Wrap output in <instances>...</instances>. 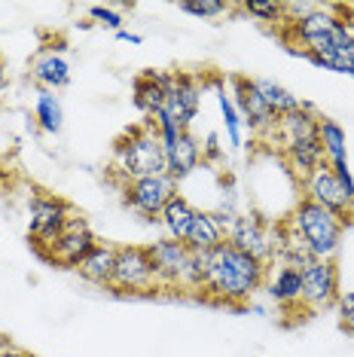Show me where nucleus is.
I'll return each mask as SVG.
<instances>
[{"instance_id":"nucleus-1","label":"nucleus","mask_w":354,"mask_h":357,"mask_svg":"<svg viewBox=\"0 0 354 357\" xmlns=\"http://www.w3.org/2000/svg\"><path fill=\"white\" fill-rule=\"evenodd\" d=\"M266 281V266L263 259H256L245 250L232 248L229 241H223L220 248H214L208 254L205 263V281L199 294L214 299V303L226 305H241L245 299L254 296V290H260Z\"/></svg>"},{"instance_id":"nucleus-2","label":"nucleus","mask_w":354,"mask_h":357,"mask_svg":"<svg viewBox=\"0 0 354 357\" xmlns=\"http://www.w3.org/2000/svg\"><path fill=\"white\" fill-rule=\"evenodd\" d=\"M339 6H324V10H311L302 19H287L291 25V43L300 46V52L311 64L330 55L339 43L354 37V28L345 19L336 15Z\"/></svg>"},{"instance_id":"nucleus-3","label":"nucleus","mask_w":354,"mask_h":357,"mask_svg":"<svg viewBox=\"0 0 354 357\" xmlns=\"http://www.w3.org/2000/svg\"><path fill=\"white\" fill-rule=\"evenodd\" d=\"M116 168L125 181L168 174L165 147H162V141H159L156 128H150V126L132 128L125 141L116 144Z\"/></svg>"},{"instance_id":"nucleus-4","label":"nucleus","mask_w":354,"mask_h":357,"mask_svg":"<svg viewBox=\"0 0 354 357\" xmlns=\"http://www.w3.org/2000/svg\"><path fill=\"white\" fill-rule=\"evenodd\" d=\"M293 226H296L300 238L305 241V248H309V254L315 259H333V254L339 250L345 226L339 223V217L330 214L327 208L302 199L293 211Z\"/></svg>"},{"instance_id":"nucleus-5","label":"nucleus","mask_w":354,"mask_h":357,"mask_svg":"<svg viewBox=\"0 0 354 357\" xmlns=\"http://www.w3.org/2000/svg\"><path fill=\"white\" fill-rule=\"evenodd\" d=\"M156 284H159V275H156V266H153L147 248L116 250V266H114L110 287L123 290V294H150V290H156Z\"/></svg>"},{"instance_id":"nucleus-6","label":"nucleus","mask_w":354,"mask_h":357,"mask_svg":"<svg viewBox=\"0 0 354 357\" xmlns=\"http://www.w3.org/2000/svg\"><path fill=\"white\" fill-rule=\"evenodd\" d=\"M305 199L315 202V205L327 208L330 214L339 217V223H354V202L345 196L339 177L333 174V168L330 165H321L315 174L305 181Z\"/></svg>"},{"instance_id":"nucleus-7","label":"nucleus","mask_w":354,"mask_h":357,"mask_svg":"<svg viewBox=\"0 0 354 357\" xmlns=\"http://www.w3.org/2000/svg\"><path fill=\"white\" fill-rule=\"evenodd\" d=\"M92 250H95L92 229L86 226L83 217H70L68 226H64V232L43 250V257L52 259V263H59V266H68V269H79V263H83Z\"/></svg>"},{"instance_id":"nucleus-8","label":"nucleus","mask_w":354,"mask_h":357,"mask_svg":"<svg viewBox=\"0 0 354 357\" xmlns=\"http://www.w3.org/2000/svg\"><path fill=\"white\" fill-rule=\"evenodd\" d=\"M68 220H70V214H68V205H64V202L46 199V196H37L34 202H31V226H28V235H31V241L37 245L40 254H43V250L64 232Z\"/></svg>"},{"instance_id":"nucleus-9","label":"nucleus","mask_w":354,"mask_h":357,"mask_svg":"<svg viewBox=\"0 0 354 357\" xmlns=\"http://www.w3.org/2000/svg\"><path fill=\"white\" fill-rule=\"evenodd\" d=\"M177 196L174 181L168 174L162 177H141V181H128L125 183V202L144 217H162L165 205Z\"/></svg>"},{"instance_id":"nucleus-10","label":"nucleus","mask_w":354,"mask_h":357,"mask_svg":"<svg viewBox=\"0 0 354 357\" xmlns=\"http://www.w3.org/2000/svg\"><path fill=\"white\" fill-rule=\"evenodd\" d=\"M302 272V303L311 308H327L339 299V272L333 259H311Z\"/></svg>"},{"instance_id":"nucleus-11","label":"nucleus","mask_w":354,"mask_h":357,"mask_svg":"<svg viewBox=\"0 0 354 357\" xmlns=\"http://www.w3.org/2000/svg\"><path fill=\"white\" fill-rule=\"evenodd\" d=\"M199 83L192 77H183V74H174L171 77V86L165 92V113L174 119V126L180 132H190V123L196 119V110H199Z\"/></svg>"},{"instance_id":"nucleus-12","label":"nucleus","mask_w":354,"mask_h":357,"mask_svg":"<svg viewBox=\"0 0 354 357\" xmlns=\"http://www.w3.org/2000/svg\"><path fill=\"white\" fill-rule=\"evenodd\" d=\"M232 86H236V107L241 110L245 123L254 128V132H272L278 123V116L266 107V101L260 98L256 92L254 79H245V77H232Z\"/></svg>"},{"instance_id":"nucleus-13","label":"nucleus","mask_w":354,"mask_h":357,"mask_svg":"<svg viewBox=\"0 0 354 357\" xmlns=\"http://www.w3.org/2000/svg\"><path fill=\"white\" fill-rule=\"evenodd\" d=\"M147 254L153 259V266H156L159 284H180L183 269H187L192 250L183 245V241L165 238V241H156V245H150Z\"/></svg>"},{"instance_id":"nucleus-14","label":"nucleus","mask_w":354,"mask_h":357,"mask_svg":"<svg viewBox=\"0 0 354 357\" xmlns=\"http://www.w3.org/2000/svg\"><path fill=\"white\" fill-rule=\"evenodd\" d=\"M229 245L245 250V254H251L256 259H266L272 254V241H269V232H266V226L260 217L247 214V217H232L229 223Z\"/></svg>"},{"instance_id":"nucleus-15","label":"nucleus","mask_w":354,"mask_h":357,"mask_svg":"<svg viewBox=\"0 0 354 357\" xmlns=\"http://www.w3.org/2000/svg\"><path fill=\"white\" fill-rule=\"evenodd\" d=\"M318 128H321V119L309 107H300V110L287 113V116H278L272 135L281 141V150H287V147H293V144H300V141L318 137Z\"/></svg>"},{"instance_id":"nucleus-16","label":"nucleus","mask_w":354,"mask_h":357,"mask_svg":"<svg viewBox=\"0 0 354 357\" xmlns=\"http://www.w3.org/2000/svg\"><path fill=\"white\" fill-rule=\"evenodd\" d=\"M171 77L174 74H156V70L141 74L134 79V104H138L144 113L156 116V113L165 107V92H168V86H171Z\"/></svg>"},{"instance_id":"nucleus-17","label":"nucleus","mask_w":354,"mask_h":357,"mask_svg":"<svg viewBox=\"0 0 354 357\" xmlns=\"http://www.w3.org/2000/svg\"><path fill=\"white\" fill-rule=\"evenodd\" d=\"M183 245L190 250H196V254H211L214 248H220L223 245V226L217 220V214H202V211H196V220H192L190 235Z\"/></svg>"},{"instance_id":"nucleus-18","label":"nucleus","mask_w":354,"mask_h":357,"mask_svg":"<svg viewBox=\"0 0 354 357\" xmlns=\"http://www.w3.org/2000/svg\"><path fill=\"white\" fill-rule=\"evenodd\" d=\"M165 159H168V177L177 183L183 181L192 168L199 165V144L196 137H192L190 132H180V137H177L174 147L165 150Z\"/></svg>"},{"instance_id":"nucleus-19","label":"nucleus","mask_w":354,"mask_h":357,"mask_svg":"<svg viewBox=\"0 0 354 357\" xmlns=\"http://www.w3.org/2000/svg\"><path fill=\"white\" fill-rule=\"evenodd\" d=\"M114 266H116V250L95 245L92 254L79 263V275H83L86 281L107 284V287H110V281H114Z\"/></svg>"},{"instance_id":"nucleus-20","label":"nucleus","mask_w":354,"mask_h":357,"mask_svg":"<svg viewBox=\"0 0 354 357\" xmlns=\"http://www.w3.org/2000/svg\"><path fill=\"white\" fill-rule=\"evenodd\" d=\"M192 220H196V208H192L183 196H174L162 211V223L174 241H187Z\"/></svg>"},{"instance_id":"nucleus-21","label":"nucleus","mask_w":354,"mask_h":357,"mask_svg":"<svg viewBox=\"0 0 354 357\" xmlns=\"http://www.w3.org/2000/svg\"><path fill=\"white\" fill-rule=\"evenodd\" d=\"M269 296L275 299L278 305L302 303V272L293 269V266H281L278 275L269 284Z\"/></svg>"},{"instance_id":"nucleus-22","label":"nucleus","mask_w":354,"mask_h":357,"mask_svg":"<svg viewBox=\"0 0 354 357\" xmlns=\"http://www.w3.org/2000/svg\"><path fill=\"white\" fill-rule=\"evenodd\" d=\"M254 86H256V92H260V98L266 101V107L275 113V116H287V113L302 107V101L296 98V95H291L284 86L272 83V79H254Z\"/></svg>"},{"instance_id":"nucleus-23","label":"nucleus","mask_w":354,"mask_h":357,"mask_svg":"<svg viewBox=\"0 0 354 357\" xmlns=\"http://www.w3.org/2000/svg\"><path fill=\"white\" fill-rule=\"evenodd\" d=\"M34 79L46 89H61V86H68V79H70V68L61 55L46 52L34 61Z\"/></svg>"},{"instance_id":"nucleus-24","label":"nucleus","mask_w":354,"mask_h":357,"mask_svg":"<svg viewBox=\"0 0 354 357\" xmlns=\"http://www.w3.org/2000/svg\"><path fill=\"white\" fill-rule=\"evenodd\" d=\"M321 147H324V156H327V165H348L345 159V132L339 123L333 119H321Z\"/></svg>"},{"instance_id":"nucleus-25","label":"nucleus","mask_w":354,"mask_h":357,"mask_svg":"<svg viewBox=\"0 0 354 357\" xmlns=\"http://www.w3.org/2000/svg\"><path fill=\"white\" fill-rule=\"evenodd\" d=\"M318 68H327V70H336V74H348L354 77V37L339 43L330 55H324L321 61H315Z\"/></svg>"},{"instance_id":"nucleus-26","label":"nucleus","mask_w":354,"mask_h":357,"mask_svg":"<svg viewBox=\"0 0 354 357\" xmlns=\"http://www.w3.org/2000/svg\"><path fill=\"white\" fill-rule=\"evenodd\" d=\"M37 119L43 126V132H59L61 128V104L52 92L37 95Z\"/></svg>"},{"instance_id":"nucleus-27","label":"nucleus","mask_w":354,"mask_h":357,"mask_svg":"<svg viewBox=\"0 0 354 357\" xmlns=\"http://www.w3.org/2000/svg\"><path fill=\"white\" fill-rule=\"evenodd\" d=\"M217 101H220V113H223V123H226V132H229V144L238 147L241 144V126H238V113H236V104L226 98V92H217Z\"/></svg>"},{"instance_id":"nucleus-28","label":"nucleus","mask_w":354,"mask_h":357,"mask_svg":"<svg viewBox=\"0 0 354 357\" xmlns=\"http://www.w3.org/2000/svg\"><path fill=\"white\" fill-rule=\"evenodd\" d=\"M183 13H192V15H220L226 13L229 6L223 0H202V3H177Z\"/></svg>"},{"instance_id":"nucleus-29","label":"nucleus","mask_w":354,"mask_h":357,"mask_svg":"<svg viewBox=\"0 0 354 357\" xmlns=\"http://www.w3.org/2000/svg\"><path fill=\"white\" fill-rule=\"evenodd\" d=\"M245 10L251 15H260V19H266V22H275V19H281L284 6L281 3H245Z\"/></svg>"},{"instance_id":"nucleus-30","label":"nucleus","mask_w":354,"mask_h":357,"mask_svg":"<svg viewBox=\"0 0 354 357\" xmlns=\"http://www.w3.org/2000/svg\"><path fill=\"white\" fill-rule=\"evenodd\" d=\"M92 19H98V22H104L107 28H116V31H123V15H116L114 10H104V6H92Z\"/></svg>"},{"instance_id":"nucleus-31","label":"nucleus","mask_w":354,"mask_h":357,"mask_svg":"<svg viewBox=\"0 0 354 357\" xmlns=\"http://www.w3.org/2000/svg\"><path fill=\"white\" fill-rule=\"evenodd\" d=\"M336 303H339V314H342V321H345V318H351V314H354V290H348V294H342L339 299H336Z\"/></svg>"},{"instance_id":"nucleus-32","label":"nucleus","mask_w":354,"mask_h":357,"mask_svg":"<svg viewBox=\"0 0 354 357\" xmlns=\"http://www.w3.org/2000/svg\"><path fill=\"white\" fill-rule=\"evenodd\" d=\"M119 40H128V43H141L138 34H125V31H119Z\"/></svg>"},{"instance_id":"nucleus-33","label":"nucleus","mask_w":354,"mask_h":357,"mask_svg":"<svg viewBox=\"0 0 354 357\" xmlns=\"http://www.w3.org/2000/svg\"><path fill=\"white\" fill-rule=\"evenodd\" d=\"M0 357H25V354H19V351H6V354H0Z\"/></svg>"},{"instance_id":"nucleus-34","label":"nucleus","mask_w":354,"mask_h":357,"mask_svg":"<svg viewBox=\"0 0 354 357\" xmlns=\"http://www.w3.org/2000/svg\"><path fill=\"white\" fill-rule=\"evenodd\" d=\"M345 324H348V330H354V314H351V318H345Z\"/></svg>"},{"instance_id":"nucleus-35","label":"nucleus","mask_w":354,"mask_h":357,"mask_svg":"<svg viewBox=\"0 0 354 357\" xmlns=\"http://www.w3.org/2000/svg\"><path fill=\"white\" fill-rule=\"evenodd\" d=\"M3 83H6V77H3V68H0V89H3Z\"/></svg>"}]
</instances>
